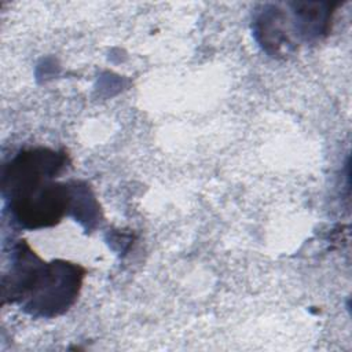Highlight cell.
<instances>
[{
	"label": "cell",
	"instance_id": "cell-1",
	"mask_svg": "<svg viewBox=\"0 0 352 352\" xmlns=\"http://www.w3.org/2000/svg\"><path fill=\"white\" fill-rule=\"evenodd\" d=\"M10 279L4 278L3 294L33 316L52 318L65 312L77 298L84 278L80 265L54 261L43 263L21 243L16 248Z\"/></svg>",
	"mask_w": 352,
	"mask_h": 352
},
{
	"label": "cell",
	"instance_id": "cell-2",
	"mask_svg": "<svg viewBox=\"0 0 352 352\" xmlns=\"http://www.w3.org/2000/svg\"><path fill=\"white\" fill-rule=\"evenodd\" d=\"M10 201L14 219L25 228H43L56 224L73 205L74 192L66 184L41 179L3 191Z\"/></svg>",
	"mask_w": 352,
	"mask_h": 352
},
{
	"label": "cell",
	"instance_id": "cell-3",
	"mask_svg": "<svg viewBox=\"0 0 352 352\" xmlns=\"http://www.w3.org/2000/svg\"><path fill=\"white\" fill-rule=\"evenodd\" d=\"M296 7L297 29L307 38L319 37L327 33L333 14V6L327 3H298Z\"/></svg>",
	"mask_w": 352,
	"mask_h": 352
}]
</instances>
